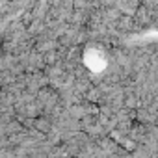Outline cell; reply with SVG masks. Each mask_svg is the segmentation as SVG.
Masks as SVG:
<instances>
[{
	"mask_svg": "<svg viewBox=\"0 0 158 158\" xmlns=\"http://www.w3.org/2000/svg\"><path fill=\"white\" fill-rule=\"evenodd\" d=\"M35 128L41 130V132H45V134H48V132H50V123H48L47 119H37V121H35Z\"/></svg>",
	"mask_w": 158,
	"mask_h": 158,
	"instance_id": "6da1fadb",
	"label": "cell"
}]
</instances>
